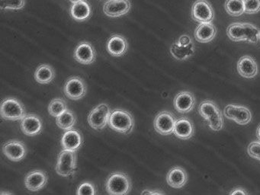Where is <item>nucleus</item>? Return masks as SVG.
Here are the masks:
<instances>
[{
  "label": "nucleus",
  "mask_w": 260,
  "mask_h": 195,
  "mask_svg": "<svg viewBox=\"0 0 260 195\" xmlns=\"http://www.w3.org/2000/svg\"><path fill=\"white\" fill-rule=\"evenodd\" d=\"M65 95L72 100H80L83 99L87 92L86 82L79 76L69 78L63 87Z\"/></svg>",
  "instance_id": "8"
},
{
  "label": "nucleus",
  "mask_w": 260,
  "mask_h": 195,
  "mask_svg": "<svg viewBox=\"0 0 260 195\" xmlns=\"http://www.w3.org/2000/svg\"><path fill=\"white\" fill-rule=\"evenodd\" d=\"M48 177L42 170H34L27 174L25 178V187L30 191H39L48 184Z\"/></svg>",
  "instance_id": "16"
},
{
  "label": "nucleus",
  "mask_w": 260,
  "mask_h": 195,
  "mask_svg": "<svg viewBox=\"0 0 260 195\" xmlns=\"http://www.w3.org/2000/svg\"><path fill=\"white\" fill-rule=\"evenodd\" d=\"M97 57L96 50L90 43L82 41L74 50V58L77 62L83 65H90Z\"/></svg>",
  "instance_id": "11"
},
{
  "label": "nucleus",
  "mask_w": 260,
  "mask_h": 195,
  "mask_svg": "<svg viewBox=\"0 0 260 195\" xmlns=\"http://www.w3.org/2000/svg\"><path fill=\"white\" fill-rule=\"evenodd\" d=\"M217 35V29L211 22L201 23L194 30V38L198 42L209 43L212 41Z\"/></svg>",
  "instance_id": "23"
},
{
  "label": "nucleus",
  "mask_w": 260,
  "mask_h": 195,
  "mask_svg": "<svg viewBox=\"0 0 260 195\" xmlns=\"http://www.w3.org/2000/svg\"><path fill=\"white\" fill-rule=\"evenodd\" d=\"M4 155L13 161H19L25 158L27 154V148L23 142L18 140L7 141L3 146Z\"/></svg>",
  "instance_id": "12"
},
{
  "label": "nucleus",
  "mask_w": 260,
  "mask_h": 195,
  "mask_svg": "<svg viewBox=\"0 0 260 195\" xmlns=\"http://www.w3.org/2000/svg\"><path fill=\"white\" fill-rule=\"evenodd\" d=\"M72 3H78V2L82 1V0H70Z\"/></svg>",
  "instance_id": "39"
},
{
  "label": "nucleus",
  "mask_w": 260,
  "mask_h": 195,
  "mask_svg": "<svg viewBox=\"0 0 260 195\" xmlns=\"http://www.w3.org/2000/svg\"><path fill=\"white\" fill-rule=\"evenodd\" d=\"M176 42H177L179 45L187 46L188 45V44H191L193 41L192 39L190 38L189 35H183L180 36V38H179V40H178Z\"/></svg>",
  "instance_id": "35"
},
{
  "label": "nucleus",
  "mask_w": 260,
  "mask_h": 195,
  "mask_svg": "<svg viewBox=\"0 0 260 195\" xmlns=\"http://www.w3.org/2000/svg\"><path fill=\"white\" fill-rule=\"evenodd\" d=\"M109 125L116 132L130 134L135 127V118L129 111L117 108L111 113Z\"/></svg>",
  "instance_id": "3"
},
{
  "label": "nucleus",
  "mask_w": 260,
  "mask_h": 195,
  "mask_svg": "<svg viewBox=\"0 0 260 195\" xmlns=\"http://www.w3.org/2000/svg\"><path fill=\"white\" fill-rule=\"evenodd\" d=\"M194 45L193 42L187 46L179 45L177 42L173 43L170 47V53L178 60H185L193 56Z\"/></svg>",
  "instance_id": "24"
},
{
  "label": "nucleus",
  "mask_w": 260,
  "mask_h": 195,
  "mask_svg": "<svg viewBox=\"0 0 260 195\" xmlns=\"http://www.w3.org/2000/svg\"><path fill=\"white\" fill-rule=\"evenodd\" d=\"M191 16L199 23L211 22L214 17V9L207 0H197L192 5Z\"/></svg>",
  "instance_id": "10"
},
{
  "label": "nucleus",
  "mask_w": 260,
  "mask_h": 195,
  "mask_svg": "<svg viewBox=\"0 0 260 195\" xmlns=\"http://www.w3.org/2000/svg\"><path fill=\"white\" fill-rule=\"evenodd\" d=\"M21 129L28 137L39 135L43 129L42 118L36 114H28L21 120Z\"/></svg>",
  "instance_id": "14"
},
{
  "label": "nucleus",
  "mask_w": 260,
  "mask_h": 195,
  "mask_svg": "<svg viewBox=\"0 0 260 195\" xmlns=\"http://www.w3.org/2000/svg\"><path fill=\"white\" fill-rule=\"evenodd\" d=\"M25 6V0H1L2 10H19Z\"/></svg>",
  "instance_id": "31"
},
{
  "label": "nucleus",
  "mask_w": 260,
  "mask_h": 195,
  "mask_svg": "<svg viewBox=\"0 0 260 195\" xmlns=\"http://www.w3.org/2000/svg\"><path fill=\"white\" fill-rule=\"evenodd\" d=\"M230 194L246 195L248 194V192H246L245 189L242 188V187H237V188L234 189L233 191L230 193Z\"/></svg>",
  "instance_id": "36"
},
{
  "label": "nucleus",
  "mask_w": 260,
  "mask_h": 195,
  "mask_svg": "<svg viewBox=\"0 0 260 195\" xmlns=\"http://www.w3.org/2000/svg\"><path fill=\"white\" fill-rule=\"evenodd\" d=\"M71 15L75 21H87L92 16V8L86 0H82L78 3H73L71 7Z\"/></svg>",
  "instance_id": "21"
},
{
  "label": "nucleus",
  "mask_w": 260,
  "mask_h": 195,
  "mask_svg": "<svg viewBox=\"0 0 260 195\" xmlns=\"http://www.w3.org/2000/svg\"><path fill=\"white\" fill-rule=\"evenodd\" d=\"M128 47L127 39L118 34L111 36L106 44L108 53L115 57L124 56L128 50Z\"/></svg>",
  "instance_id": "15"
},
{
  "label": "nucleus",
  "mask_w": 260,
  "mask_h": 195,
  "mask_svg": "<svg viewBox=\"0 0 260 195\" xmlns=\"http://www.w3.org/2000/svg\"><path fill=\"white\" fill-rule=\"evenodd\" d=\"M245 12L246 14H256L260 12V0H243Z\"/></svg>",
  "instance_id": "33"
},
{
  "label": "nucleus",
  "mask_w": 260,
  "mask_h": 195,
  "mask_svg": "<svg viewBox=\"0 0 260 195\" xmlns=\"http://www.w3.org/2000/svg\"><path fill=\"white\" fill-rule=\"evenodd\" d=\"M224 9L231 16L238 17L245 12L244 1L243 0H226Z\"/></svg>",
  "instance_id": "28"
},
{
  "label": "nucleus",
  "mask_w": 260,
  "mask_h": 195,
  "mask_svg": "<svg viewBox=\"0 0 260 195\" xmlns=\"http://www.w3.org/2000/svg\"><path fill=\"white\" fill-rule=\"evenodd\" d=\"M199 113L206 120L208 126L212 131H219L223 129V114L213 101L202 102L199 105Z\"/></svg>",
  "instance_id": "1"
},
{
  "label": "nucleus",
  "mask_w": 260,
  "mask_h": 195,
  "mask_svg": "<svg viewBox=\"0 0 260 195\" xmlns=\"http://www.w3.org/2000/svg\"><path fill=\"white\" fill-rule=\"evenodd\" d=\"M77 166V155L76 151L63 149L57 157L56 172L60 176L69 178L75 175Z\"/></svg>",
  "instance_id": "4"
},
{
  "label": "nucleus",
  "mask_w": 260,
  "mask_h": 195,
  "mask_svg": "<svg viewBox=\"0 0 260 195\" xmlns=\"http://www.w3.org/2000/svg\"><path fill=\"white\" fill-rule=\"evenodd\" d=\"M244 26V38L245 41H247L252 44H257L258 37H259V30L256 26L254 25L252 23L243 22Z\"/></svg>",
  "instance_id": "30"
},
{
  "label": "nucleus",
  "mask_w": 260,
  "mask_h": 195,
  "mask_svg": "<svg viewBox=\"0 0 260 195\" xmlns=\"http://www.w3.org/2000/svg\"><path fill=\"white\" fill-rule=\"evenodd\" d=\"M77 194L95 195L97 194L96 187L92 181H83L77 188Z\"/></svg>",
  "instance_id": "32"
},
{
  "label": "nucleus",
  "mask_w": 260,
  "mask_h": 195,
  "mask_svg": "<svg viewBox=\"0 0 260 195\" xmlns=\"http://www.w3.org/2000/svg\"><path fill=\"white\" fill-rule=\"evenodd\" d=\"M167 184L173 188H181L188 181V175L182 167H173L169 171L167 175Z\"/></svg>",
  "instance_id": "22"
},
{
  "label": "nucleus",
  "mask_w": 260,
  "mask_h": 195,
  "mask_svg": "<svg viewBox=\"0 0 260 195\" xmlns=\"http://www.w3.org/2000/svg\"><path fill=\"white\" fill-rule=\"evenodd\" d=\"M237 71L242 77L252 79L258 74V65L250 56H243L237 62Z\"/></svg>",
  "instance_id": "18"
},
{
  "label": "nucleus",
  "mask_w": 260,
  "mask_h": 195,
  "mask_svg": "<svg viewBox=\"0 0 260 195\" xmlns=\"http://www.w3.org/2000/svg\"><path fill=\"white\" fill-rule=\"evenodd\" d=\"M142 194H164V193L159 191H150V190H145L142 192Z\"/></svg>",
  "instance_id": "37"
},
{
  "label": "nucleus",
  "mask_w": 260,
  "mask_h": 195,
  "mask_svg": "<svg viewBox=\"0 0 260 195\" xmlns=\"http://www.w3.org/2000/svg\"><path fill=\"white\" fill-rule=\"evenodd\" d=\"M256 137L258 138V141H260V125L256 129Z\"/></svg>",
  "instance_id": "38"
},
{
  "label": "nucleus",
  "mask_w": 260,
  "mask_h": 195,
  "mask_svg": "<svg viewBox=\"0 0 260 195\" xmlns=\"http://www.w3.org/2000/svg\"><path fill=\"white\" fill-rule=\"evenodd\" d=\"M83 143V137L81 133L76 129L67 131L61 138V145L63 149L76 151L80 149Z\"/></svg>",
  "instance_id": "19"
},
{
  "label": "nucleus",
  "mask_w": 260,
  "mask_h": 195,
  "mask_svg": "<svg viewBox=\"0 0 260 195\" xmlns=\"http://www.w3.org/2000/svg\"><path fill=\"white\" fill-rule=\"evenodd\" d=\"M176 122V117L173 113L168 111H162L155 117L153 126L158 134L162 136H169L173 134Z\"/></svg>",
  "instance_id": "9"
},
{
  "label": "nucleus",
  "mask_w": 260,
  "mask_h": 195,
  "mask_svg": "<svg viewBox=\"0 0 260 195\" xmlns=\"http://www.w3.org/2000/svg\"><path fill=\"white\" fill-rule=\"evenodd\" d=\"M0 112L4 120L13 121L22 120L26 115L25 107L20 101L15 98L4 99L1 105Z\"/></svg>",
  "instance_id": "5"
},
{
  "label": "nucleus",
  "mask_w": 260,
  "mask_h": 195,
  "mask_svg": "<svg viewBox=\"0 0 260 195\" xmlns=\"http://www.w3.org/2000/svg\"><path fill=\"white\" fill-rule=\"evenodd\" d=\"M106 189L111 195H127L132 189L130 177L122 172H115L108 177Z\"/></svg>",
  "instance_id": "2"
},
{
  "label": "nucleus",
  "mask_w": 260,
  "mask_h": 195,
  "mask_svg": "<svg viewBox=\"0 0 260 195\" xmlns=\"http://www.w3.org/2000/svg\"><path fill=\"white\" fill-rule=\"evenodd\" d=\"M249 156L260 161V141L252 142L248 146Z\"/></svg>",
  "instance_id": "34"
},
{
  "label": "nucleus",
  "mask_w": 260,
  "mask_h": 195,
  "mask_svg": "<svg viewBox=\"0 0 260 195\" xmlns=\"http://www.w3.org/2000/svg\"><path fill=\"white\" fill-rule=\"evenodd\" d=\"M258 38H259V41H260V30H259V37H258Z\"/></svg>",
  "instance_id": "40"
},
{
  "label": "nucleus",
  "mask_w": 260,
  "mask_h": 195,
  "mask_svg": "<svg viewBox=\"0 0 260 195\" xmlns=\"http://www.w3.org/2000/svg\"><path fill=\"white\" fill-rule=\"evenodd\" d=\"M226 35L231 41L235 42L245 41L243 23L235 22L231 24L226 29Z\"/></svg>",
  "instance_id": "27"
},
{
  "label": "nucleus",
  "mask_w": 260,
  "mask_h": 195,
  "mask_svg": "<svg viewBox=\"0 0 260 195\" xmlns=\"http://www.w3.org/2000/svg\"><path fill=\"white\" fill-rule=\"evenodd\" d=\"M110 107L106 103H102L94 108L89 113L87 117V121L89 126L95 131H102L109 124L110 118Z\"/></svg>",
  "instance_id": "6"
},
{
  "label": "nucleus",
  "mask_w": 260,
  "mask_h": 195,
  "mask_svg": "<svg viewBox=\"0 0 260 195\" xmlns=\"http://www.w3.org/2000/svg\"><path fill=\"white\" fill-rule=\"evenodd\" d=\"M77 116L71 110L68 109L66 111L56 117L57 125L60 129L64 131H69L73 129L77 123Z\"/></svg>",
  "instance_id": "26"
},
{
  "label": "nucleus",
  "mask_w": 260,
  "mask_h": 195,
  "mask_svg": "<svg viewBox=\"0 0 260 195\" xmlns=\"http://www.w3.org/2000/svg\"><path fill=\"white\" fill-rule=\"evenodd\" d=\"M68 109V104L63 99H53L48 105V112L52 117H57Z\"/></svg>",
  "instance_id": "29"
},
{
  "label": "nucleus",
  "mask_w": 260,
  "mask_h": 195,
  "mask_svg": "<svg viewBox=\"0 0 260 195\" xmlns=\"http://www.w3.org/2000/svg\"><path fill=\"white\" fill-rule=\"evenodd\" d=\"M194 129L192 121L187 117H181L176 120L173 134L181 140H187L194 135Z\"/></svg>",
  "instance_id": "20"
},
{
  "label": "nucleus",
  "mask_w": 260,
  "mask_h": 195,
  "mask_svg": "<svg viewBox=\"0 0 260 195\" xmlns=\"http://www.w3.org/2000/svg\"><path fill=\"white\" fill-rule=\"evenodd\" d=\"M223 115L240 125H246L252 120V114L249 108L237 104H230L223 110Z\"/></svg>",
  "instance_id": "7"
},
{
  "label": "nucleus",
  "mask_w": 260,
  "mask_h": 195,
  "mask_svg": "<svg viewBox=\"0 0 260 195\" xmlns=\"http://www.w3.org/2000/svg\"><path fill=\"white\" fill-rule=\"evenodd\" d=\"M194 94L188 91H182L178 93L173 101L175 109L181 114H187L192 111L196 105Z\"/></svg>",
  "instance_id": "17"
},
{
  "label": "nucleus",
  "mask_w": 260,
  "mask_h": 195,
  "mask_svg": "<svg viewBox=\"0 0 260 195\" xmlns=\"http://www.w3.org/2000/svg\"><path fill=\"white\" fill-rule=\"evenodd\" d=\"M131 8L129 0H107L103 6V12L111 18H119L128 13Z\"/></svg>",
  "instance_id": "13"
},
{
  "label": "nucleus",
  "mask_w": 260,
  "mask_h": 195,
  "mask_svg": "<svg viewBox=\"0 0 260 195\" xmlns=\"http://www.w3.org/2000/svg\"><path fill=\"white\" fill-rule=\"evenodd\" d=\"M55 78V71L51 66L42 64L35 73V79L40 84H49Z\"/></svg>",
  "instance_id": "25"
}]
</instances>
